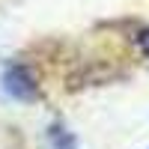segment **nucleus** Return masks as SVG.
I'll return each instance as SVG.
<instances>
[{"instance_id":"f03ea898","label":"nucleus","mask_w":149,"mask_h":149,"mask_svg":"<svg viewBox=\"0 0 149 149\" xmlns=\"http://www.w3.org/2000/svg\"><path fill=\"white\" fill-rule=\"evenodd\" d=\"M51 149H74V137L63 125H54L51 128Z\"/></svg>"},{"instance_id":"7ed1b4c3","label":"nucleus","mask_w":149,"mask_h":149,"mask_svg":"<svg viewBox=\"0 0 149 149\" xmlns=\"http://www.w3.org/2000/svg\"><path fill=\"white\" fill-rule=\"evenodd\" d=\"M137 42H140V48H143V51L149 54V30H143V33L137 36Z\"/></svg>"},{"instance_id":"f257e3e1","label":"nucleus","mask_w":149,"mask_h":149,"mask_svg":"<svg viewBox=\"0 0 149 149\" xmlns=\"http://www.w3.org/2000/svg\"><path fill=\"white\" fill-rule=\"evenodd\" d=\"M6 90L12 95H18V98H36V84H33V78L27 74V69H21V66L9 69V74H6Z\"/></svg>"}]
</instances>
